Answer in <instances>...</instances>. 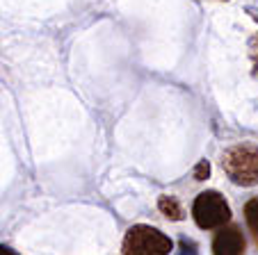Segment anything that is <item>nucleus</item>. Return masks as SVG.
I'll return each instance as SVG.
<instances>
[{
  "label": "nucleus",
  "instance_id": "nucleus-1",
  "mask_svg": "<svg viewBox=\"0 0 258 255\" xmlns=\"http://www.w3.org/2000/svg\"><path fill=\"white\" fill-rule=\"evenodd\" d=\"M222 168L229 180L240 187L258 185V146L235 144L222 155Z\"/></svg>",
  "mask_w": 258,
  "mask_h": 255
},
{
  "label": "nucleus",
  "instance_id": "nucleus-2",
  "mask_svg": "<svg viewBox=\"0 0 258 255\" xmlns=\"http://www.w3.org/2000/svg\"><path fill=\"white\" fill-rule=\"evenodd\" d=\"M171 250H174V241L169 239V235L144 223L133 226L121 244V253L126 255H169Z\"/></svg>",
  "mask_w": 258,
  "mask_h": 255
},
{
  "label": "nucleus",
  "instance_id": "nucleus-3",
  "mask_svg": "<svg viewBox=\"0 0 258 255\" xmlns=\"http://www.w3.org/2000/svg\"><path fill=\"white\" fill-rule=\"evenodd\" d=\"M192 219L201 230H215L231 221V207L219 192H201L192 203Z\"/></svg>",
  "mask_w": 258,
  "mask_h": 255
},
{
  "label": "nucleus",
  "instance_id": "nucleus-4",
  "mask_svg": "<svg viewBox=\"0 0 258 255\" xmlns=\"http://www.w3.org/2000/svg\"><path fill=\"white\" fill-rule=\"evenodd\" d=\"M247 250V239L238 226H222L213 239L215 255H242Z\"/></svg>",
  "mask_w": 258,
  "mask_h": 255
},
{
  "label": "nucleus",
  "instance_id": "nucleus-5",
  "mask_svg": "<svg viewBox=\"0 0 258 255\" xmlns=\"http://www.w3.org/2000/svg\"><path fill=\"white\" fill-rule=\"evenodd\" d=\"M158 210L165 214L167 219H171V221H180L183 219V207H180V203L176 201L174 196H160L158 198Z\"/></svg>",
  "mask_w": 258,
  "mask_h": 255
},
{
  "label": "nucleus",
  "instance_id": "nucleus-6",
  "mask_svg": "<svg viewBox=\"0 0 258 255\" xmlns=\"http://www.w3.org/2000/svg\"><path fill=\"white\" fill-rule=\"evenodd\" d=\"M244 221H247V228L251 230L253 239L258 244V196L251 198V201L244 205Z\"/></svg>",
  "mask_w": 258,
  "mask_h": 255
},
{
  "label": "nucleus",
  "instance_id": "nucleus-7",
  "mask_svg": "<svg viewBox=\"0 0 258 255\" xmlns=\"http://www.w3.org/2000/svg\"><path fill=\"white\" fill-rule=\"evenodd\" d=\"M253 19L258 21V16L253 14ZM249 59H251V73L253 77H258V32L251 37V41H249Z\"/></svg>",
  "mask_w": 258,
  "mask_h": 255
},
{
  "label": "nucleus",
  "instance_id": "nucleus-8",
  "mask_svg": "<svg viewBox=\"0 0 258 255\" xmlns=\"http://www.w3.org/2000/svg\"><path fill=\"white\" fill-rule=\"evenodd\" d=\"M210 178V162L208 159H201L195 168V180H208Z\"/></svg>",
  "mask_w": 258,
  "mask_h": 255
},
{
  "label": "nucleus",
  "instance_id": "nucleus-9",
  "mask_svg": "<svg viewBox=\"0 0 258 255\" xmlns=\"http://www.w3.org/2000/svg\"><path fill=\"white\" fill-rule=\"evenodd\" d=\"M0 253H5V255H16V250L7 248V246H0Z\"/></svg>",
  "mask_w": 258,
  "mask_h": 255
}]
</instances>
